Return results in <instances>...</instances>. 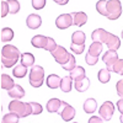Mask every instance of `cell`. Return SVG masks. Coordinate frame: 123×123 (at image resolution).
I'll return each instance as SVG.
<instances>
[{
    "mask_svg": "<svg viewBox=\"0 0 123 123\" xmlns=\"http://www.w3.org/2000/svg\"><path fill=\"white\" fill-rule=\"evenodd\" d=\"M91 38L94 42H101L102 44H106L108 49L117 50L121 47V39L116 35L107 32L104 28H96L94 32L91 33Z\"/></svg>",
    "mask_w": 123,
    "mask_h": 123,
    "instance_id": "6da1fadb",
    "label": "cell"
},
{
    "mask_svg": "<svg viewBox=\"0 0 123 123\" xmlns=\"http://www.w3.org/2000/svg\"><path fill=\"white\" fill-rule=\"evenodd\" d=\"M21 58L20 50L12 46V44H6L1 48V64L6 68H11L16 65L17 60Z\"/></svg>",
    "mask_w": 123,
    "mask_h": 123,
    "instance_id": "7a4b0ae2",
    "label": "cell"
},
{
    "mask_svg": "<svg viewBox=\"0 0 123 123\" xmlns=\"http://www.w3.org/2000/svg\"><path fill=\"white\" fill-rule=\"evenodd\" d=\"M9 111L16 113L20 118H25L30 115H32V107L30 102H22L18 100H14L9 104Z\"/></svg>",
    "mask_w": 123,
    "mask_h": 123,
    "instance_id": "3957f363",
    "label": "cell"
},
{
    "mask_svg": "<svg viewBox=\"0 0 123 123\" xmlns=\"http://www.w3.org/2000/svg\"><path fill=\"white\" fill-rule=\"evenodd\" d=\"M44 83V69L41 65H33L30 70V84L33 87H41Z\"/></svg>",
    "mask_w": 123,
    "mask_h": 123,
    "instance_id": "277c9868",
    "label": "cell"
},
{
    "mask_svg": "<svg viewBox=\"0 0 123 123\" xmlns=\"http://www.w3.org/2000/svg\"><path fill=\"white\" fill-rule=\"evenodd\" d=\"M107 10H108V20H117L122 15V4L119 0H108L107 1Z\"/></svg>",
    "mask_w": 123,
    "mask_h": 123,
    "instance_id": "5b68a950",
    "label": "cell"
},
{
    "mask_svg": "<svg viewBox=\"0 0 123 123\" xmlns=\"http://www.w3.org/2000/svg\"><path fill=\"white\" fill-rule=\"evenodd\" d=\"M50 53H52V55L55 59V62L58 64H60V65H65L69 62L70 57H71V54L69 52H67V49L63 46H58L53 52H50Z\"/></svg>",
    "mask_w": 123,
    "mask_h": 123,
    "instance_id": "8992f818",
    "label": "cell"
},
{
    "mask_svg": "<svg viewBox=\"0 0 123 123\" xmlns=\"http://www.w3.org/2000/svg\"><path fill=\"white\" fill-rule=\"evenodd\" d=\"M58 113L60 115V117L63 118V121L68 122V121H73L74 117H75V108L67 104V102L62 101V106H60V110L58 111Z\"/></svg>",
    "mask_w": 123,
    "mask_h": 123,
    "instance_id": "52a82bcc",
    "label": "cell"
},
{
    "mask_svg": "<svg viewBox=\"0 0 123 123\" xmlns=\"http://www.w3.org/2000/svg\"><path fill=\"white\" fill-rule=\"evenodd\" d=\"M113 112H115V105L111 101H106L101 105L98 113L104 121H111L112 116H113Z\"/></svg>",
    "mask_w": 123,
    "mask_h": 123,
    "instance_id": "ba28073f",
    "label": "cell"
},
{
    "mask_svg": "<svg viewBox=\"0 0 123 123\" xmlns=\"http://www.w3.org/2000/svg\"><path fill=\"white\" fill-rule=\"evenodd\" d=\"M55 25L59 30H67L69 28L70 26L74 25V21H73V15L71 14H62L57 17L55 20Z\"/></svg>",
    "mask_w": 123,
    "mask_h": 123,
    "instance_id": "9c48e42d",
    "label": "cell"
},
{
    "mask_svg": "<svg viewBox=\"0 0 123 123\" xmlns=\"http://www.w3.org/2000/svg\"><path fill=\"white\" fill-rule=\"evenodd\" d=\"M102 60H104V63L106 64L107 69L111 71L112 67L116 62L118 60V54H117V50H112V49H108L107 52L102 55Z\"/></svg>",
    "mask_w": 123,
    "mask_h": 123,
    "instance_id": "30bf717a",
    "label": "cell"
},
{
    "mask_svg": "<svg viewBox=\"0 0 123 123\" xmlns=\"http://www.w3.org/2000/svg\"><path fill=\"white\" fill-rule=\"evenodd\" d=\"M26 25L31 30H37L41 25H42V18L37 14H31L26 18Z\"/></svg>",
    "mask_w": 123,
    "mask_h": 123,
    "instance_id": "8fae6325",
    "label": "cell"
},
{
    "mask_svg": "<svg viewBox=\"0 0 123 123\" xmlns=\"http://www.w3.org/2000/svg\"><path fill=\"white\" fill-rule=\"evenodd\" d=\"M31 43H32V46L35 48H42V49H44L47 47V43H48V37H46L43 35H37V36L32 37Z\"/></svg>",
    "mask_w": 123,
    "mask_h": 123,
    "instance_id": "7c38bea8",
    "label": "cell"
},
{
    "mask_svg": "<svg viewBox=\"0 0 123 123\" xmlns=\"http://www.w3.org/2000/svg\"><path fill=\"white\" fill-rule=\"evenodd\" d=\"M73 15V21H74V25L75 26H84L86 22H87V15L83 11H79V12H71Z\"/></svg>",
    "mask_w": 123,
    "mask_h": 123,
    "instance_id": "4fadbf2b",
    "label": "cell"
},
{
    "mask_svg": "<svg viewBox=\"0 0 123 123\" xmlns=\"http://www.w3.org/2000/svg\"><path fill=\"white\" fill-rule=\"evenodd\" d=\"M7 95H9L10 97H12L14 100H20V98H22V97L25 96V90H24L22 86L15 84V86H14L11 90L7 91Z\"/></svg>",
    "mask_w": 123,
    "mask_h": 123,
    "instance_id": "5bb4252c",
    "label": "cell"
},
{
    "mask_svg": "<svg viewBox=\"0 0 123 123\" xmlns=\"http://www.w3.org/2000/svg\"><path fill=\"white\" fill-rule=\"evenodd\" d=\"M60 83H62V78L58 76L57 74H50L47 76L46 84L49 89H58L60 87Z\"/></svg>",
    "mask_w": 123,
    "mask_h": 123,
    "instance_id": "9a60e30c",
    "label": "cell"
},
{
    "mask_svg": "<svg viewBox=\"0 0 123 123\" xmlns=\"http://www.w3.org/2000/svg\"><path fill=\"white\" fill-rule=\"evenodd\" d=\"M74 86H75V90L76 91L84 92V91H86L90 87V80H89V78L84 76V78H81L79 80H75L74 81Z\"/></svg>",
    "mask_w": 123,
    "mask_h": 123,
    "instance_id": "2e32d148",
    "label": "cell"
},
{
    "mask_svg": "<svg viewBox=\"0 0 123 123\" xmlns=\"http://www.w3.org/2000/svg\"><path fill=\"white\" fill-rule=\"evenodd\" d=\"M0 85H1V89L9 91L15 86V83H14L11 76H9L7 74H1V78H0Z\"/></svg>",
    "mask_w": 123,
    "mask_h": 123,
    "instance_id": "e0dca14e",
    "label": "cell"
},
{
    "mask_svg": "<svg viewBox=\"0 0 123 123\" xmlns=\"http://www.w3.org/2000/svg\"><path fill=\"white\" fill-rule=\"evenodd\" d=\"M60 106H62V101L59 98H50L48 102H47V111L49 113H58V111L60 110Z\"/></svg>",
    "mask_w": 123,
    "mask_h": 123,
    "instance_id": "ac0fdd59",
    "label": "cell"
},
{
    "mask_svg": "<svg viewBox=\"0 0 123 123\" xmlns=\"http://www.w3.org/2000/svg\"><path fill=\"white\" fill-rule=\"evenodd\" d=\"M102 49H104V47H102V43L101 42H92L89 47V50L87 53L92 57H98L101 53H102Z\"/></svg>",
    "mask_w": 123,
    "mask_h": 123,
    "instance_id": "d6986e66",
    "label": "cell"
},
{
    "mask_svg": "<svg viewBox=\"0 0 123 123\" xmlns=\"http://www.w3.org/2000/svg\"><path fill=\"white\" fill-rule=\"evenodd\" d=\"M20 60H21V64L30 68V67H33L35 65V55L32 53H22L21 54V58H20Z\"/></svg>",
    "mask_w": 123,
    "mask_h": 123,
    "instance_id": "ffe728a7",
    "label": "cell"
},
{
    "mask_svg": "<svg viewBox=\"0 0 123 123\" xmlns=\"http://www.w3.org/2000/svg\"><path fill=\"white\" fill-rule=\"evenodd\" d=\"M73 79L70 75H67L64 78H62V83H60V90L63 92H70L71 87H73Z\"/></svg>",
    "mask_w": 123,
    "mask_h": 123,
    "instance_id": "44dd1931",
    "label": "cell"
},
{
    "mask_svg": "<svg viewBox=\"0 0 123 123\" xmlns=\"http://www.w3.org/2000/svg\"><path fill=\"white\" fill-rule=\"evenodd\" d=\"M85 41H86V36L83 31H75V32L71 35V43L85 44Z\"/></svg>",
    "mask_w": 123,
    "mask_h": 123,
    "instance_id": "7402d4cb",
    "label": "cell"
},
{
    "mask_svg": "<svg viewBox=\"0 0 123 123\" xmlns=\"http://www.w3.org/2000/svg\"><path fill=\"white\" fill-rule=\"evenodd\" d=\"M84 111L86 113H94L97 108V101L95 98H87L85 102H84Z\"/></svg>",
    "mask_w": 123,
    "mask_h": 123,
    "instance_id": "603a6c76",
    "label": "cell"
},
{
    "mask_svg": "<svg viewBox=\"0 0 123 123\" xmlns=\"http://www.w3.org/2000/svg\"><path fill=\"white\" fill-rule=\"evenodd\" d=\"M14 38V31L10 27H4L0 32V39L1 42H10Z\"/></svg>",
    "mask_w": 123,
    "mask_h": 123,
    "instance_id": "cb8c5ba5",
    "label": "cell"
},
{
    "mask_svg": "<svg viewBox=\"0 0 123 123\" xmlns=\"http://www.w3.org/2000/svg\"><path fill=\"white\" fill-rule=\"evenodd\" d=\"M26 74H27V67L22 65L21 63L17 64V65H15V68H14V70H12V75H14L15 78L21 79V78H25Z\"/></svg>",
    "mask_w": 123,
    "mask_h": 123,
    "instance_id": "d4e9b609",
    "label": "cell"
},
{
    "mask_svg": "<svg viewBox=\"0 0 123 123\" xmlns=\"http://www.w3.org/2000/svg\"><path fill=\"white\" fill-rule=\"evenodd\" d=\"M69 75L71 76V79H73L74 81H75V80H79V79H81V78H84V76H86V75H85V69H84L83 67H75L73 70L70 71Z\"/></svg>",
    "mask_w": 123,
    "mask_h": 123,
    "instance_id": "484cf974",
    "label": "cell"
},
{
    "mask_svg": "<svg viewBox=\"0 0 123 123\" xmlns=\"http://www.w3.org/2000/svg\"><path fill=\"white\" fill-rule=\"evenodd\" d=\"M97 78H98V81L102 84H107L110 79H111V71L106 68V69H101L97 74Z\"/></svg>",
    "mask_w": 123,
    "mask_h": 123,
    "instance_id": "4316f807",
    "label": "cell"
},
{
    "mask_svg": "<svg viewBox=\"0 0 123 123\" xmlns=\"http://www.w3.org/2000/svg\"><path fill=\"white\" fill-rule=\"evenodd\" d=\"M96 10L100 12V15L107 17L108 10H107V1L106 0H98V1L96 3Z\"/></svg>",
    "mask_w": 123,
    "mask_h": 123,
    "instance_id": "83f0119b",
    "label": "cell"
},
{
    "mask_svg": "<svg viewBox=\"0 0 123 123\" xmlns=\"http://www.w3.org/2000/svg\"><path fill=\"white\" fill-rule=\"evenodd\" d=\"M20 119V117L14 113V112H9L7 115H5L3 117V123H17Z\"/></svg>",
    "mask_w": 123,
    "mask_h": 123,
    "instance_id": "f1b7e54d",
    "label": "cell"
},
{
    "mask_svg": "<svg viewBox=\"0 0 123 123\" xmlns=\"http://www.w3.org/2000/svg\"><path fill=\"white\" fill-rule=\"evenodd\" d=\"M7 5L10 9V14H17L20 11V3L17 0H7Z\"/></svg>",
    "mask_w": 123,
    "mask_h": 123,
    "instance_id": "f546056e",
    "label": "cell"
},
{
    "mask_svg": "<svg viewBox=\"0 0 123 123\" xmlns=\"http://www.w3.org/2000/svg\"><path fill=\"white\" fill-rule=\"evenodd\" d=\"M111 71H115V73H117L119 75H123V59H118L113 64Z\"/></svg>",
    "mask_w": 123,
    "mask_h": 123,
    "instance_id": "4dcf8cb0",
    "label": "cell"
},
{
    "mask_svg": "<svg viewBox=\"0 0 123 123\" xmlns=\"http://www.w3.org/2000/svg\"><path fill=\"white\" fill-rule=\"evenodd\" d=\"M63 67V69L64 70H67V71H71L75 67H76V64H75V57L71 54V57H70V59H69V62L65 64V65H62Z\"/></svg>",
    "mask_w": 123,
    "mask_h": 123,
    "instance_id": "1f68e13d",
    "label": "cell"
},
{
    "mask_svg": "<svg viewBox=\"0 0 123 123\" xmlns=\"http://www.w3.org/2000/svg\"><path fill=\"white\" fill-rule=\"evenodd\" d=\"M85 49V44H75V43H71L70 44V50L74 52L75 54H81Z\"/></svg>",
    "mask_w": 123,
    "mask_h": 123,
    "instance_id": "d6a6232c",
    "label": "cell"
},
{
    "mask_svg": "<svg viewBox=\"0 0 123 123\" xmlns=\"http://www.w3.org/2000/svg\"><path fill=\"white\" fill-rule=\"evenodd\" d=\"M31 107H32V115H41L43 111V107L41 104H37V102H30Z\"/></svg>",
    "mask_w": 123,
    "mask_h": 123,
    "instance_id": "836d02e7",
    "label": "cell"
},
{
    "mask_svg": "<svg viewBox=\"0 0 123 123\" xmlns=\"http://www.w3.org/2000/svg\"><path fill=\"white\" fill-rule=\"evenodd\" d=\"M7 14H10V9H9L7 1H1L0 3V16L5 17Z\"/></svg>",
    "mask_w": 123,
    "mask_h": 123,
    "instance_id": "e575fe53",
    "label": "cell"
},
{
    "mask_svg": "<svg viewBox=\"0 0 123 123\" xmlns=\"http://www.w3.org/2000/svg\"><path fill=\"white\" fill-rule=\"evenodd\" d=\"M57 43L52 38V37H48V43H47V47L44 48V50H48V52H53V50L57 48Z\"/></svg>",
    "mask_w": 123,
    "mask_h": 123,
    "instance_id": "d590c367",
    "label": "cell"
},
{
    "mask_svg": "<svg viewBox=\"0 0 123 123\" xmlns=\"http://www.w3.org/2000/svg\"><path fill=\"white\" fill-rule=\"evenodd\" d=\"M32 6L35 10H42L46 6V0H32Z\"/></svg>",
    "mask_w": 123,
    "mask_h": 123,
    "instance_id": "8d00e7d4",
    "label": "cell"
},
{
    "mask_svg": "<svg viewBox=\"0 0 123 123\" xmlns=\"http://www.w3.org/2000/svg\"><path fill=\"white\" fill-rule=\"evenodd\" d=\"M85 62H86V64H89V65H96V63L98 62V57H92L89 53H86Z\"/></svg>",
    "mask_w": 123,
    "mask_h": 123,
    "instance_id": "74e56055",
    "label": "cell"
},
{
    "mask_svg": "<svg viewBox=\"0 0 123 123\" xmlns=\"http://www.w3.org/2000/svg\"><path fill=\"white\" fill-rule=\"evenodd\" d=\"M116 90H117V94H118V96H121V97L123 98V80L117 81Z\"/></svg>",
    "mask_w": 123,
    "mask_h": 123,
    "instance_id": "f35d334b",
    "label": "cell"
},
{
    "mask_svg": "<svg viewBox=\"0 0 123 123\" xmlns=\"http://www.w3.org/2000/svg\"><path fill=\"white\" fill-rule=\"evenodd\" d=\"M89 123H104V119L101 117H97V116H92L89 119Z\"/></svg>",
    "mask_w": 123,
    "mask_h": 123,
    "instance_id": "ab89813d",
    "label": "cell"
},
{
    "mask_svg": "<svg viewBox=\"0 0 123 123\" xmlns=\"http://www.w3.org/2000/svg\"><path fill=\"white\" fill-rule=\"evenodd\" d=\"M117 108L121 112V115H123V98H121V100L117 101Z\"/></svg>",
    "mask_w": 123,
    "mask_h": 123,
    "instance_id": "60d3db41",
    "label": "cell"
},
{
    "mask_svg": "<svg viewBox=\"0 0 123 123\" xmlns=\"http://www.w3.org/2000/svg\"><path fill=\"white\" fill-rule=\"evenodd\" d=\"M54 3H57L58 5H65L69 3V0H53Z\"/></svg>",
    "mask_w": 123,
    "mask_h": 123,
    "instance_id": "b9f144b4",
    "label": "cell"
},
{
    "mask_svg": "<svg viewBox=\"0 0 123 123\" xmlns=\"http://www.w3.org/2000/svg\"><path fill=\"white\" fill-rule=\"evenodd\" d=\"M119 121H121V123H123V115H121V117H119Z\"/></svg>",
    "mask_w": 123,
    "mask_h": 123,
    "instance_id": "7bdbcfd3",
    "label": "cell"
},
{
    "mask_svg": "<svg viewBox=\"0 0 123 123\" xmlns=\"http://www.w3.org/2000/svg\"><path fill=\"white\" fill-rule=\"evenodd\" d=\"M121 36H122V38H123V31H122V33H121Z\"/></svg>",
    "mask_w": 123,
    "mask_h": 123,
    "instance_id": "ee69618b",
    "label": "cell"
},
{
    "mask_svg": "<svg viewBox=\"0 0 123 123\" xmlns=\"http://www.w3.org/2000/svg\"><path fill=\"white\" fill-rule=\"evenodd\" d=\"M73 123H78V122H73Z\"/></svg>",
    "mask_w": 123,
    "mask_h": 123,
    "instance_id": "f6af8a7d",
    "label": "cell"
}]
</instances>
